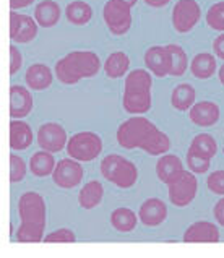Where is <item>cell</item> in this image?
<instances>
[{
	"label": "cell",
	"mask_w": 224,
	"mask_h": 258,
	"mask_svg": "<svg viewBox=\"0 0 224 258\" xmlns=\"http://www.w3.org/2000/svg\"><path fill=\"white\" fill-rule=\"evenodd\" d=\"M117 143L125 150H143L151 156H164L171 150L169 137L146 117L133 115L117 128Z\"/></svg>",
	"instance_id": "cell-1"
},
{
	"label": "cell",
	"mask_w": 224,
	"mask_h": 258,
	"mask_svg": "<svg viewBox=\"0 0 224 258\" xmlns=\"http://www.w3.org/2000/svg\"><path fill=\"white\" fill-rule=\"evenodd\" d=\"M20 226L17 231V240L29 244L41 242L46 229V203L37 191H26L18 200Z\"/></svg>",
	"instance_id": "cell-2"
},
{
	"label": "cell",
	"mask_w": 224,
	"mask_h": 258,
	"mask_svg": "<svg viewBox=\"0 0 224 258\" xmlns=\"http://www.w3.org/2000/svg\"><path fill=\"white\" fill-rule=\"evenodd\" d=\"M101 70V58L91 50H73L55 63L57 80L64 85H77L83 78H93Z\"/></svg>",
	"instance_id": "cell-3"
},
{
	"label": "cell",
	"mask_w": 224,
	"mask_h": 258,
	"mask_svg": "<svg viewBox=\"0 0 224 258\" xmlns=\"http://www.w3.org/2000/svg\"><path fill=\"white\" fill-rule=\"evenodd\" d=\"M151 86L153 77L149 70L137 69L129 72L124 83L122 104L132 115H141L151 109Z\"/></svg>",
	"instance_id": "cell-4"
},
{
	"label": "cell",
	"mask_w": 224,
	"mask_h": 258,
	"mask_svg": "<svg viewBox=\"0 0 224 258\" xmlns=\"http://www.w3.org/2000/svg\"><path fill=\"white\" fill-rule=\"evenodd\" d=\"M101 174L119 188H130L138 180L137 166L121 154H107L101 163Z\"/></svg>",
	"instance_id": "cell-5"
},
{
	"label": "cell",
	"mask_w": 224,
	"mask_h": 258,
	"mask_svg": "<svg viewBox=\"0 0 224 258\" xmlns=\"http://www.w3.org/2000/svg\"><path fill=\"white\" fill-rule=\"evenodd\" d=\"M102 151V140L94 132H78L69 138L67 154L78 163H89Z\"/></svg>",
	"instance_id": "cell-6"
},
{
	"label": "cell",
	"mask_w": 224,
	"mask_h": 258,
	"mask_svg": "<svg viewBox=\"0 0 224 258\" xmlns=\"http://www.w3.org/2000/svg\"><path fill=\"white\" fill-rule=\"evenodd\" d=\"M197 190H198V182L195 174L190 171H182L167 183L169 202L174 206L184 208V206L193 202V198L197 197Z\"/></svg>",
	"instance_id": "cell-7"
},
{
	"label": "cell",
	"mask_w": 224,
	"mask_h": 258,
	"mask_svg": "<svg viewBox=\"0 0 224 258\" xmlns=\"http://www.w3.org/2000/svg\"><path fill=\"white\" fill-rule=\"evenodd\" d=\"M104 23L116 36H124L132 28V9L117 0H109L102 9Z\"/></svg>",
	"instance_id": "cell-8"
},
{
	"label": "cell",
	"mask_w": 224,
	"mask_h": 258,
	"mask_svg": "<svg viewBox=\"0 0 224 258\" xmlns=\"http://www.w3.org/2000/svg\"><path fill=\"white\" fill-rule=\"evenodd\" d=\"M201 18V9L197 0H177L173 10V26L177 33L185 34L197 26Z\"/></svg>",
	"instance_id": "cell-9"
},
{
	"label": "cell",
	"mask_w": 224,
	"mask_h": 258,
	"mask_svg": "<svg viewBox=\"0 0 224 258\" xmlns=\"http://www.w3.org/2000/svg\"><path fill=\"white\" fill-rule=\"evenodd\" d=\"M36 137L39 148L49 153L62 151L64 148H67V143H69V137H67L65 128L57 122H47L41 125Z\"/></svg>",
	"instance_id": "cell-10"
},
{
	"label": "cell",
	"mask_w": 224,
	"mask_h": 258,
	"mask_svg": "<svg viewBox=\"0 0 224 258\" xmlns=\"http://www.w3.org/2000/svg\"><path fill=\"white\" fill-rule=\"evenodd\" d=\"M83 166L72 158H64L57 163L55 171L52 174V180L61 188H75L83 180Z\"/></svg>",
	"instance_id": "cell-11"
},
{
	"label": "cell",
	"mask_w": 224,
	"mask_h": 258,
	"mask_svg": "<svg viewBox=\"0 0 224 258\" xmlns=\"http://www.w3.org/2000/svg\"><path fill=\"white\" fill-rule=\"evenodd\" d=\"M37 25L36 20L29 15L10 12V39L12 42L28 44L37 36Z\"/></svg>",
	"instance_id": "cell-12"
},
{
	"label": "cell",
	"mask_w": 224,
	"mask_h": 258,
	"mask_svg": "<svg viewBox=\"0 0 224 258\" xmlns=\"http://www.w3.org/2000/svg\"><path fill=\"white\" fill-rule=\"evenodd\" d=\"M184 242L189 244H214L219 242V229L210 221H197L184 232Z\"/></svg>",
	"instance_id": "cell-13"
},
{
	"label": "cell",
	"mask_w": 224,
	"mask_h": 258,
	"mask_svg": "<svg viewBox=\"0 0 224 258\" xmlns=\"http://www.w3.org/2000/svg\"><path fill=\"white\" fill-rule=\"evenodd\" d=\"M33 96L28 88L13 85L10 88V117L12 120H21L33 110Z\"/></svg>",
	"instance_id": "cell-14"
},
{
	"label": "cell",
	"mask_w": 224,
	"mask_h": 258,
	"mask_svg": "<svg viewBox=\"0 0 224 258\" xmlns=\"http://www.w3.org/2000/svg\"><path fill=\"white\" fill-rule=\"evenodd\" d=\"M145 65L154 77L164 78L171 75V55L166 46H153L145 52Z\"/></svg>",
	"instance_id": "cell-15"
},
{
	"label": "cell",
	"mask_w": 224,
	"mask_h": 258,
	"mask_svg": "<svg viewBox=\"0 0 224 258\" xmlns=\"http://www.w3.org/2000/svg\"><path fill=\"white\" fill-rule=\"evenodd\" d=\"M140 221L148 227H156L162 224L167 218V206L161 198H148L141 203L138 210Z\"/></svg>",
	"instance_id": "cell-16"
},
{
	"label": "cell",
	"mask_w": 224,
	"mask_h": 258,
	"mask_svg": "<svg viewBox=\"0 0 224 258\" xmlns=\"http://www.w3.org/2000/svg\"><path fill=\"white\" fill-rule=\"evenodd\" d=\"M219 106L213 101H200L195 102L189 110L190 120L198 127H213L219 120Z\"/></svg>",
	"instance_id": "cell-17"
},
{
	"label": "cell",
	"mask_w": 224,
	"mask_h": 258,
	"mask_svg": "<svg viewBox=\"0 0 224 258\" xmlns=\"http://www.w3.org/2000/svg\"><path fill=\"white\" fill-rule=\"evenodd\" d=\"M25 82L28 88H31L34 91H42L47 90V88L54 82V75H52V70L44 63H33L29 65L26 73H25Z\"/></svg>",
	"instance_id": "cell-18"
},
{
	"label": "cell",
	"mask_w": 224,
	"mask_h": 258,
	"mask_svg": "<svg viewBox=\"0 0 224 258\" xmlns=\"http://www.w3.org/2000/svg\"><path fill=\"white\" fill-rule=\"evenodd\" d=\"M33 130L23 120L10 122V148L13 151H25L33 145Z\"/></svg>",
	"instance_id": "cell-19"
},
{
	"label": "cell",
	"mask_w": 224,
	"mask_h": 258,
	"mask_svg": "<svg viewBox=\"0 0 224 258\" xmlns=\"http://www.w3.org/2000/svg\"><path fill=\"white\" fill-rule=\"evenodd\" d=\"M61 15H62L61 7L54 0H42L34 9V20L42 28L55 26L59 23V20H61Z\"/></svg>",
	"instance_id": "cell-20"
},
{
	"label": "cell",
	"mask_w": 224,
	"mask_h": 258,
	"mask_svg": "<svg viewBox=\"0 0 224 258\" xmlns=\"http://www.w3.org/2000/svg\"><path fill=\"white\" fill-rule=\"evenodd\" d=\"M182 171H185L184 163L176 154H164V156L159 158L158 163H156V175L164 183H169Z\"/></svg>",
	"instance_id": "cell-21"
},
{
	"label": "cell",
	"mask_w": 224,
	"mask_h": 258,
	"mask_svg": "<svg viewBox=\"0 0 224 258\" xmlns=\"http://www.w3.org/2000/svg\"><path fill=\"white\" fill-rule=\"evenodd\" d=\"M129 69H130V58L122 50H117V52H112L106 62H104V73L106 77L110 80H117L122 78L125 75H129Z\"/></svg>",
	"instance_id": "cell-22"
},
{
	"label": "cell",
	"mask_w": 224,
	"mask_h": 258,
	"mask_svg": "<svg viewBox=\"0 0 224 258\" xmlns=\"http://www.w3.org/2000/svg\"><path fill=\"white\" fill-rule=\"evenodd\" d=\"M55 158L49 151H37L29 159V171L36 177H47L52 175L55 171Z\"/></svg>",
	"instance_id": "cell-23"
},
{
	"label": "cell",
	"mask_w": 224,
	"mask_h": 258,
	"mask_svg": "<svg viewBox=\"0 0 224 258\" xmlns=\"http://www.w3.org/2000/svg\"><path fill=\"white\" fill-rule=\"evenodd\" d=\"M216 69H218V65H216V58L213 57V54H208V52L197 54L190 62L192 75L198 80L211 78L216 73Z\"/></svg>",
	"instance_id": "cell-24"
},
{
	"label": "cell",
	"mask_w": 224,
	"mask_h": 258,
	"mask_svg": "<svg viewBox=\"0 0 224 258\" xmlns=\"http://www.w3.org/2000/svg\"><path fill=\"white\" fill-rule=\"evenodd\" d=\"M104 195V188L101 185L99 180H89L88 183H85L83 188L80 190L78 194V203L83 210H93L96 208Z\"/></svg>",
	"instance_id": "cell-25"
},
{
	"label": "cell",
	"mask_w": 224,
	"mask_h": 258,
	"mask_svg": "<svg viewBox=\"0 0 224 258\" xmlns=\"http://www.w3.org/2000/svg\"><path fill=\"white\" fill-rule=\"evenodd\" d=\"M195 98H197L195 88L189 83H181L173 90L171 104L177 110H190L193 104H195Z\"/></svg>",
	"instance_id": "cell-26"
},
{
	"label": "cell",
	"mask_w": 224,
	"mask_h": 258,
	"mask_svg": "<svg viewBox=\"0 0 224 258\" xmlns=\"http://www.w3.org/2000/svg\"><path fill=\"white\" fill-rule=\"evenodd\" d=\"M65 17L72 25L85 26L93 18V9L89 7V4L83 2V0H75V2H70L67 5Z\"/></svg>",
	"instance_id": "cell-27"
},
{
	"label": "cell",
	"mask_w": 224,
	"mask_h": 258,
	"mask_svg": "<svg viewBox=\"0 0 224 258\" xmlns=\"http://www.w3.org/2000/svg\"><path fill=\"white\" fill-rule=\"evenodd\" d=\"M138 216L130 208H117L110 213V224L119 232H132L137 227Z\"/></svg>",
	"instance_id": "cell-28"
},
{
	"label": "cell",
	"mask_w": 224,
	"mask_h": 258,
	"mask_svg": "<svg viewBox=\"0 0 224 258\" xmlns=\"http://www.w3.org/2000/svg\"><path fill=\"white\" fill-rule=\"evenodd\" d=\"M167 50L171 55V77H182L189 67V58L185 50L177 44H167Z\"/></svg>",
	"instance_id": "cell-29"
},
{
	"label": "cell",
	"mask_w": 224,
	"mask_h": 258,
	"mask_svg": "<svg viewBox=\"0 0 224 258\" xmlns=\"http://www.w3.org/2000/svg\"><path fill=\"white\" fill-rule=\"evenodd\" d=\"M190 148L195 150L201 156L211 159L218 153V143H216V140L210 134H200L197 137H193Z\"/></svg>",
	"instance_id": "cell-30"
},
{
	"label": "cell",
	"mask_w": 224,
	"mask_h": 258,
	"mask_svg": "<svg viewBox=\"0 0 224 258\" xmlns=\"http://www.w3.org/2000/svg\"><path fill=\"white\" fill-rule=\"evenodd\" d=\"M210 161L211 159L201 156V154H198L192 148H189V151H187V166H189L190 172L193 174H206L210 171Z\"/></svg>",
	"instance_id": "cell-31"
},
{
	"label": "cell",
	"mask_w": 224,
	"mask_h": 258,
	"mask_svg": "<svg viewBox=\"0 0 224 258\" xmlns=\"http://www.w3.org/2000/svg\"><path fill=\"white\" fill-rule=\"evenodd\" d=\"M206 25L214 29V31L224 33V2H218L208 9Z\"/></svg>",
	"instance_id": "cell-32"
},
{
	"label": "cell",
	"mask_w": 224,
	"mask_h": 258,
	"mask_svg": "<svg viewBox=\"0 0 224 258\" xmlns=\"http://www.w3.org/2000/svg\"><path fill=\"white\" fill-rule=\"evenodd\" d=\"M26 175V163L17 154H10V182H21Z\"/></svg>",
	"instance_id": "cell-33"
},
{
	"label": "cell",
	"mask_w": 224,
	"mask_h": 258,
	"mask_svg": "<svg viewBox=\"0 0 224 258\" xmlns=\"http://www.w3.org/2000/svg\"><path fill=\"white\" fill-rule=\"evenodd\" d=\"M75 240H77L75 232L67 229V227L52 231L50 234H47L46 237H44V242H47V244H54V242H75Z\"/></svg>",
	"instance_id": "cell-34"
},
{
	"label": "cell",
	"mask_w": 224,
	"mask_h": 258,
	"mask_svg": "<svg viewBox=\"0 0 224 258\" xmlns=\"http://www.w3.org/2000/svg\"><path fill=\"white\" fill-rule=\"evenodd\" d=\"M206 185L213 194L224 197V171H214L208 175Z\"/></svg>",
	"instance_id": "cell-35"
},
{
	"label": "cell",
	"mask_w": 224,
	"mask_h": 258,
	"mask_svg": "<svg viewBox=\"0 0 224 258\" xmlns=\"http://www.w3.org/2000/svg\"><path fill=\"white\" fill-rule=\"evenodd\" d=\"M21 65H23V55L15 46H10V75H15Z\"/></svg>",
	"instance_id": "cell-36"
},
{
	"label": "cell",
	"mask_w": 224,
	"mask_h": 258,
	"mask_svg": "<svg viewBox=\"0 0 224 258\" xmlns=\"http://www.w3.org/2000/svg\"><path fill=\"white\" fill-rule=\"evenodd\" d=\"M213 52L218 58H222L224 60V33L219 34L218 38L213 41Z\"/></svg>",
	"instance_id": "cell-37"
},
{
	"label": "cell",
	"mask_w": 224,
	"mask_h": 258,
	"mask_svg": "<svg viewBox=\"0 0 224 258\" xmlns=\"http://www.w3.org/2000/svg\"><path fill=\"white\" fill-rule=\"evenodd\" d=\"M213 213H214V218H216V221L224 227V198H221V200L214 205V210H213Z\"/></svg>",
	"instance_id": "cell-38"
},
{
	"label": "cell",
	"mask_w": 224,
	"mask_h": 258,
	"mask_svg": "<svg viewBox=\"0 0 224 258\" xmlns=\"http://www.w3.org/2000/svg\"><path fill=\"white\" fill-rule=\"evenodd\" d=\"M34 2V0H10V9L12 12L15 10H20V9H26Z\"/></svg>",
	"instance_id": "cell-39"
},
{
	"label": "cell",
	"mask_w": 224,
	"mask_h": 258,
	"mask_svg": "<svg viewBox=\"0 0 224 258\" xmlns=\"http://www.w3.org/2000/svg\"><path fill=\"white\" fill-rule=\"evenodd\" d=\"M171 0H145V4L153 7V9H161V7H166Z\"/></svg>",
	"instance_id": "cell-40"
},
{
	"label": "cell",
	"mask_w": 224,
	"mask_h": 258,
	"mask_svg": "<svg viewBox=\"0 0 224 258\" xmlns=\"http://www.w3.org/2000/svg\"><path fill=\"white\" fill-rule=\"evenodd\" d=\"M117 2H121V4H124V5L130 7V9H132V7H135V5H137L138 0H117Z\"/></svg>",
	"instance_id": "cell-41"
},
{
	"label": "cell",
	"mask_w": 224,
	"mask_h": 258,
	"mask_svg": "<svg viewBox=\"0 0 224 258\" xmlns=\"http://www.w3.org/2000/svg\"><path fill=\"white\" fill-rule=\"evenodd\" d=\"M218 78H219V82H221V85L224 86V63L221 65V69L218 70Z\"/></svg>",
	"instance_id": "cell-42"
}]
</instances>
